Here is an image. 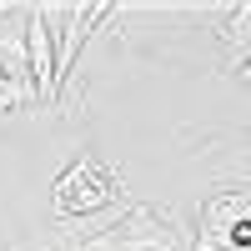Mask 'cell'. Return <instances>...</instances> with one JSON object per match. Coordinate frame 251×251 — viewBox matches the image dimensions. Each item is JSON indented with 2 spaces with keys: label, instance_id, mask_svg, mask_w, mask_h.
<instances>
[{
  "label": "cell",
  "instance_id": "obj_9",
  "mask_svg": "<svg viewBox=\"0 0 251 251\" xmlns=\"http://www.w3.org/2000/svg\"><path fill=\"white\" fill-rule=\"evenodd\" d=\"M241 80H246V86H251V60H246V66H241Z\"/></svg>",
  "mask_w": 251,
  "mask_h": 251
},
{
  "label": "cell",
  "instance_id": "obj_2",
  "mask_svg": "<svg viewBox=\"0 0 251 251\" xmlns=\"http://www.w3.org/2000/svg\"><path fill=\"white\" fill-rule=\"evenodd\" d=\"M80 251H186L181 231L171 216H161L156 206H126L111 231L91 236Z\"/></svg>",
  "mask_w": 251,
  "mask_h": 251
},
{
  "label": "cell",
  "instance_id": "obj_4",
  "mask_svg": "<svg viewBox=\"0 0 251 251\" xmlns=\"http://www.w3.org/2000/svg\"><path fill=\"white\" fill-rule=\"evenodd\" d=\"M251 216V191H216L201 206V246H226V231Z\"/></svg>",
  "mask_w": 251,
  "mask_h": 251
},
{
  "label": "cell",
  "instance_id": "obj_5",
  "mask_svg": "<svg viewBox=\"0 0 251 251\" xmlns=\"http://www.w3.org/2000/svg\"><path fill=\"white\" fill-rule=\"evenodd\" d=\"M0 71H5L20 91L35 100V86H30V55H25V5L15 15L0 20Z\"/></svg>",
  "mask_w": 251,
  "mask_h": 251
},
{
  "label": "cell",
  "instance_id": "obj_6",
  "mask_svg": "<svg viewBox=\"0 0 251 251\" xmlns=\"http://www.w3.org/2000/svg\"><path fill=\"white\" fill-rule=\"evenodd\" d=\"M221 40H226V50H231V66L241 60H251V0L246 5H226V20H221V30H216Z\"/></svg>",
  "mask_w": 251,
  "mask_h": 251
},
{
  "label": "cell",
  "instance_id": "obj_1",
  "mask_svg": "<svg viewBox=\"0 0 251 251\" xmlns=\"http://www.w3.org/2000/svg\"><path fill=\"white\" fill-rule=\"evenodd\" d=\"M50 201H55V216H66V221H75V216H106V211H116V206H126V181L111 171L106 161L80 156L71 171L55 181Z\"/></svg>",
  "mask_w": 251,
  "mask_h": 251
},
{
  "label": "cell",
  "instance_id": "obj_7",
  "mask_svg": "<svg viewBox=\"0 0 251 251\" xmlns=\"http://www.w3.org/2000/svg\"><path fill=\"white\" fill-rule=\"evenodd\" d=\"M25 100H30V96L20 91L15 80L5 75V71H0V116H5V111H15V106H25Z\"/></svg>",
  "mask_w": 251,
  "mask_h": 251
},
{
  "label": "cell",
  "instance_id": "obj_8",
  "mask_svg": "<svg viewBox=\"0 0 251 251\" xmlns=\"http://www.w3.org/2000/svg\"><path fill=\"white\" fill-rule=\"evenodd\" d=\"M20 5H10V0H0V20H5V15H15Z\"/></svg>",
  "mask_w": 251,
  "mask_h": 251
},
{
  "label": "cell",
  "instance_id": "obj_3",
  "mask_svg": "<svg viewBox=\"0 0 251 251\" xmlns=\"http://www.w3.org/2000/svg\"><path fill=\"white\" fill-rule=\"evenodd\" d=\"M25 55H30V86H35V106L55 111V35L46 25L40 5H25Z\"/></svg>",
  "mask_w": 251,
  "mask_h": 251
}]
</instances>
